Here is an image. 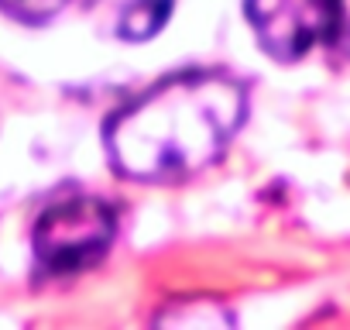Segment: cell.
Returning <instances> with one entry per match:
<instances>
[{
	"label": "cell",
	"instance_id": "obj_1",
	"mask_svg": "<svg viewBox=\"0 0 350 330\" xmlns=\"http://www.w3.org/2000/svg\"><path fill=\"white\" fill-rule=\"evenodd\" d=\"M244 117V83L227 73H179L107 124V151L124 179L183 183L227 151Z\"/></svg>",
	"mask_w": 350,
	"mask_h": 330
},
{
	"label": "cell",
	"instance_id": "obj_2",
	"mask_svg": "<svg viewBox=\"0 0 350 330\" xmlns=\"http://www.w3.org/2000/svg\"><path fill=\"white\" fill-rule=\"evenodd\" d=\"M244 11L258 45L278 62L316 49L350 59V0H247Z\"/></svg>",
	"mask_w": 350,
	"mask_h": 330
},
{
	"label": "cell",
	"instance_id": "obj_3",
	"mask_svg": "<svg viewBox=\"0 0 350 330\" xmlns=\"http://www.w3.org/2000/svg\"><path fill=\"white\" fill-rule=\"evenodd\" d=\"M117 231V217L103 200H55L35 224V258L52 275H72L103 258Z\"/></svg>",
	"mask_w": 350,
	"mask_h": 330
},
{
	"label": "cell",
	"instance_id": "obj_4",
	"mask_svg": "<svg viewBox=\"0 0 350 330\" xmlns=\"http://www.w3.org/2000/svg\"><path fill=\"white\" fill-rule=\"evenodd\" d=\"M90 8L100 11L103 25L117 38L141 42V38H151L165 25L172 0H90Z\"/></svg>",
	"mask_w": 350,
	"mask_h": 330
},
{
	"label": "cell",
	"instance_id": "obj_5",
	"mask_svg": "<svg viewBox=\"0 0 350 330\" xmlns=\"http://www.w3.org/2000/svg\"><path fill=\"white\" fill-rule=\"evenodd\" d=\"M69 0H0V11L25 21V25H42L49 18H55Z\"/></svg>",
	"mask_w": 350,
	"mask_h": 330
}]
</instances>
